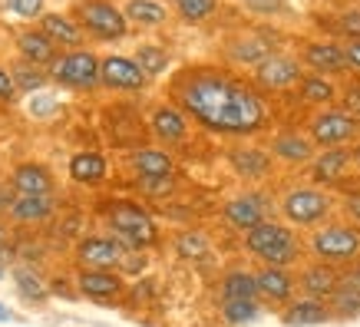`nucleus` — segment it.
<instances>
[{"mask_svg": "<svg viewBox=\"0 0 360 327\" xmlns=\"http://www.w3.org/2000/svg\"><path fill=\"white\" fill-rule=\"evenodd\" d=\"M172 103L188 120L215 136H258L268 129V106L258 86L221 66H186L169 83Z\"/></svg>", "mask_w": 360, "mask_h": 327, "instance_id": "obj_1", "label": "nucleus"}, {"mask_svg": "<svg viewBox=\"0 0 360 327\" xmlns=\"http://www.w3.org/2000/svg\"><path fill=\"white\" fill-rule=\"evenodd\" d=\"M241 245L258 264H274V268H291L307 255L297 229H291L288 222H278V218H268L248 235H241Z\"/></svg>", "mask_w": 360, "mask_h": 327, "instance_id": "obj_2", "label": "nucleus"}, {"mask_svg": "<svg viewBox=\"0 0 360 327\" xmlns=\"http://www.w3.org/2000/svg\"><path fill=\"white\" fill-rule=\"evenodd\" d=\"M334 208H338V202H334V195H330V188L314 186V182L284 188L281 198H278V212H281V218L297 231L321 229L324 222H330Z\"/></svg>", "mask_w": 360, "mask_h": 327, "instance_id": "obj_3", "label": "nucleus"}, {"mask_svg": "<svg viewBox=\"0 0 360 327\" xmlns=\"http://www.w3.org/2000/svg\"><path fill=\"white\" fill-rule=\"evenodd\" d=\"M304 248L314 262L350 268L354 262H360V229L350 222H324L307 235Z\"/></svg>", "mask_w": 360, "mask_h": 327, "instance_id": "obj_4", "label": "nucleus"}, {"mask_svg": "<svg viewBox=\"0 0 360 327\" xmlns=\"http://www.w3.org/2000/svg\"><path fill=\"white\" fill-rule=\"evenodd\" d=\"M106 229L116 241H120L126 251H142L153 248L159 241V225L155 218L146 212L142 205L129 202V198H120L106 208Z\"/></svg>", "mask_w": 360, "mask_h": 327, "instance_id": "obj_5", "label": "nucleus"}, {"mask_svg": "<svg viewBox=\"0 0 360 327\" xmlns=\"http://www.w3.org/2000/svg\"><path fill=\"white\" fill-rule=\"evenodd\" d=\"M70 13L83 27V33L99 44H116V40L129 37V20L120 4H112V0H77Z\"/></svg>", "mask_w": 360, "mask_h": 327, "instance_id": "obj_6", "label": "nucleus"}, {"mask_svg": "<svg viewBox=\"0 0 360 327\" xmlns=\"http://www.w3.org/2000/svg\"><path fill=\"white\" fill-rule=\"evenodd\" d=\"M307 136L317 149H344L360 139V120L344 106L314 109V116L307 120Z\"/></svg>", "mask_w": 360, "mask_h": 327, "instance_id": "obj_7", "label": "nucleus"}, {"mask_svg": "<svg viewBox=\"0 0 360 327\" xmlns=\"http://www.w3.org/2000/svg\"><path fill=\"white\" fill-rule=\"evenodd\" d=\"M99 63H103V56H96L89 46L63 50V53L53 60V66H50V79L66 89L93 93V89H99Z\"/></svg>", "mask_w": 360, "mask_h": 327, "instance_id": "obj_8", "label": "nucleus"}, {"mask_svg": "<svg viewBox=\"0 0 360 327\" xmlns=\"http://www.w3.org/2000/svg\"><path fill=\"white\" fill-rule=\"evenodd\" d=\"M268 218H271V202H268V195L258 192V188L235 192V195H229L225 205H221V222H225L231 231H241V235H248L251 229H258Z\"/></svg>", "mask_w": 360, "mask_h": 327, "instance_id": "obj_9", "label": "nucleus"}, {"mask_svg": "<svg viewBox=\"0 0 360 327\" xmlns=\"http://www.w3.org/2000/svg\"><path fill=\"white\" fill-rule=\"evenodd\" d=\"M304 63H301V56H291V53H281V50H274L268 60L251 70V79H255V86L258 89H268V93H284V89H295L301 86V79H304Z\"/></svg>", "mask_w": 360, "mask_h": 327, "instance_id": "obj_10", "label": "nucleus"}, {"mask_svg": "<svg viewBox=\"0 0 360 327\" xmlns=\"http://www.w3.org/2000/svg\"><path fill=\"white\" fill-rule=\"evenodd\" d=\"M99 86L110 89V93H142L149 86V77L132 56L110 53L99 63Z\"/></svg>", "mask_w": 360, "mask_h": 327, "instance_id": "obj_11", "label": "nucleus"}, {"mask_svg": "<svg viewBox=\"0 0 360 327\" xmlns=\"http://www.w3.org/2000/svg\"><path fill=\"white\" fill-rule=\"evenodd\" d=\"M129 251L112 235H86L77 245V264L89 271H120Z\"/></svg>", "mask_w": 360, "mask_h": 327, "instance_id": "obj_12", "label": "nucleus"}, {"mask_svg": "<svg viewBox=\"0 0 360 327\" xmlns=\"http://www.w3.org/2000/svg\"><path fill=\"white\" fill-rule=\"evenodd\" d=\"M301 63H304L307 73H317V77H340V73H350L347 70V56H344V44H334V40H307L301 46Z\"/></svg>", "mask_w": 360, "mask_h": 327, "instance_id": "obj_13", "label": "nucleus"}, {"mask_svg": "<svg viewBox=\"0 0 360 327\" xmlns=\"http://www.w3.org/2000/svg\"><path fill=\"white\" fill-rule=\"evenodd\" d=\"M225 162L241 182H264L274 172V155L262 146H231L225 153Z\"/></svg>", "mask_w": 360, "mask_h": 327, "instance_id": "obj_14", "label": "nucleus"}, {"mask_svg": "<svg viewBox=\"0 0 360 327\" xmlns=\"http://www.w3.org/2000/svg\"><path fill=\"white\" fill-rule=\"evenodd\" d=\"M354 172V155H350V149L344 146V149H317V155L311 159V165H307V175H311V182L314 186H340L347 175Z\"/></svg>", "mask_w": 360, "mask_h": 327, "instance_id": "obj_15", "label": "nucleus"}, {"mask_svg": "<svg viewBox=\"0 0 360 327\" xmlns=\"http://www.w3.org/2000/svg\"><path fill=\"white\" fill-rule=\"evenodd\" d=\"M258 295L268 304L288 307L297 297V274L291 268H274V264H258Z\"/></svg>", "mask_w": 360, "mask_h": 327, "instance_id": "obj_16", "label": "nucleus"}, {"mask_svg": "<svg viewBox=\"0 0 360 327\" xmlns=\"http://www.w3.org/2000/svg\"><path fill=\"white\" fill-rule=\"evenodd\" d=\"M297 291L304 297H317V301H330V295L338 291L340 284V268H334V264H324V262H311L301 264L297 268Z\"/></svg>", "mask_w": 360, "mask_h": 327, "instance_id": "obj_17", "label": "nucleus"}, {"mask_svg": "<svg viewBox=\"0 0 360 327\" xmlns=\"http://www.w3.org/2000/svg\"><path fill=\"white\" fill-rule=\"evenodd\" d=\"M268 153L284 165H311V159L317 155V146L311 142V136L301 129H281L274 132L268 142Z\"/></svg>", "mask_w": 360, "mask_h": 327, "instance_id": "obj_18", "label": "nucleus"}, {"mask_svg": "<svg viewBox=\"0 0 360 327\" xmlns=\"http://www.w3.org/2000/svg\"><path fill=\"white\" fill-rule=\"evenodd\" d=\"M13 46H17L20 60H27L33 66H44V70H50L53 60L60 56V46L40 27H20V30H13Z\"/></svg>", "mask_w": 360, "mask_h": 327, "instance_id": "obj_19", "label": "nucleus"}, {"mask_svg": "<svg viewBox=\"0 0 360 327\" xmlns=\"http://www.w3.org/2000/svg\"><path fill=\"white\" fill-rule=\"evenodd\" d=\"M7 186L17 192V195H53L56 192V179L53 172L40 162H20L11 169V179Z\"/></svg>", "mask_w": 360, "mask_h": 327, "instance_id": "obj_20", "label": "nucleus"}, {"mask_svg": "<svg viewBox=\"0 0 360 327\" xmlns=\"http://www.w3.org/2000/svg\"><path fill=\"white\" fill-rule=\"evenodd\" d=\"M129 169L139 182H153V179H172L175 175V159L165 149H155V146H142V149H132L129 153Z\"/></svg>", "mask_w": 360, "mask_h": 327, "instance_id": "obj_21", "label": "nucleus"}, {"mask_svg": "<svg viewBox=\"0 0 360 327\" xmlns=\"http://www.w3.org/2000/svg\"><path fill=\"white\" fill-rule=\"evenodd\" d=\"M77 291L83 297H89V301H116L126 291V278H122V271H89V268H79Z\"/></svg>", "mask_w": 360, "mask_h": 327, "instance_id": "obj_22", "label": "nucleus"}, {"mask_svg": "<svg viewBox=\"0 0 360 327\" xmlns=\"http://www.w3.org/2000/svg\"><path fill=\"white\" fill-rule=\"evenodd\" d=\"M188 126H192V120H188L175 103H162V106H155L153 113H149V132H153L159 142H169V146L186 139Z\"/></svg>", "mask_w": 360, "mask_h": 327, "instance_id": "obj_23", "label": "nucleus"}, {"mask_svg": "<svg viewBox=\"0 0 360 327\" xmlns=\"http://www.w3.org/2000/svg\"><path fill=\"white\" fill-rule=\"evenodd\" d=\"M37 27H40V30H44L56 46H60V53H63V50H79V46H83V40H86V33H83V27L73 20V13L46 11L44 17H40V23H37Z\"/></svg>", "mask_w": 360, "mask_h": 327, "instance_id": "obj_24", "label": "nucleus"}, {"mask_svg": "<svg viewBox=\"0 0 360 327\" xmlns=\"http://www.w3.org/2000/svg\"><path fill=\"white\" fill-rule=\"evenodd\" d=\"M274 53L271 40H264L262 33H241V37H231L229 46H225V60H229L231 66H255L262 63V60H268V56Z\"/></svg>", "mask_w": 360, "mask_h": 327, "instance_id": "obj_25", "label": "nucleus"}, {"mask_svg": "<svg viewBox=\"0 0 360 327\" xmlns=\"http://www.w3.org/2000/svg\"><path fill=\"white\" fill-rule=\"evenodd\" d=\"M281 321L288 327H317L334 321V311H330L328 301H317V297H304L297 295L288 307H281Z\"/></svg>", "mask_w": 360, "mask_h": 327, "instance_id": "obj_26", "label": "nucleus"}, {"mask_svg": "<svg viewBox=\"0 0 360 327\" xmlns=\"http://www.w3.org/2000/svg\"><path fill=\"white\" fill-rule=\"evenodd\" d=\"M56 215V198L53 195H17L13 198L7 218L17 225H40Z\"/></svg>", "mask_w": 360, "mask_h": 327, "instance_id": "obj_27", "label": "nucleus"}, {"mask_svg": "<svg viewBox=\"0 0 360 327\" xmlns=\"http://www.w3.org/2000/svg\"><path fill=\"white\" fill-rule=\"evenodd\" d=\"M66 172H70V179H73L77 186H99V182H106V175H110V162H106L103 153L86 149V153H73Z\"/></svg>", "mask_w": 360, "mask_h": 327, "instance_id": "obj_28", "label": "nucleus"}, {"mask_svg": "<svg viewBox=\"0 0 360 327\" xmlns=\"http://www.w3.org/2000/svg\"><path fill=\"white\" fill-rule=\"evenodd\" d=\"M219 301H262L255 271H248V268H229L219 281Z\"/></svg>", "mask_w": 360, "mask_h": 327, "instance_id": "obj_29", "label": "nucleus"}, {"mask_svg": "<svg viewBox=\"0 0 360 327\" xmlns=\"http://www.w3.org/2000/svg\"><path fill=\"white\" fill-rule=\"evenodd\" d=\"M122 13L129 27H142V30H155V27H165L172 11L165 7L162 0H126L122 4Z\"/></svg>", "mask_w": 360, "mask_h": 327, "instance_id": "obj_30", "label": "nucleus"}, {"mask_svg": "<svg viewBox=\"0 0 360 327\" xmlns=\"http://www.w3.org/2000/svg\"><path fill=\"white\" fill-rule=\"evenodd\" d=\"M328 304L334 311V321H354V317H360V284L347 271L340 274L338 291L330 295Z\"/></svg>", "mask_w": 360, "mask_h": 327, "instance_id": "obj_31", "label": "nucleus"}, {"mask_svg": "<svg viewBox=\"0 0 360 327\" xmlns=\"http://www.w3.org/2000/svg\"><path fill=\"white\" fill-rule=\"evenodd\" d=\"M297 93H301V99H304L307 106H334V99H338V83L330 77H317V73H304V79H301V86H297Z\"/></svg>", "mask_w": 360, "mask_h": 327, "instance_id": "obj_32", "label": "nucleus"}, {"mask_svg": "<svg viewBox=\"0 0 360 327\" xmlns=\"http://www.w3.org/2000/svg\"><path fill=\"white\" fill-rule=\"evenodd\" d=\"M11 77H13V83H17V93H20V96L40 93L44 86H50V83H53V79H50V70L27 63V60H20V56L11 63Z\"/></svg>", "mask_w": 360, "mask_h": 327, "instance_id": "obj_33", "label": "nucleus"}, {"mask_svg": "<svg viewBox=\"0 0 360 327\" xmlns=\"http://www.w3.org/2000/svg\"><path fill=\"white\" fill-rule=\"evenodd\" d=\"M11 274H13V284H17L20 297H27L30 304H40V301H46L50 288H46V281L37 271H33V268H27V264H17Z\"/></svg>", "mask_w": 360, "mask_h": 327, "instance_id": "obj_34", "label": "nucleus"}, {"mask_svg": "<svg viewBox=\"0 0 360 327\" xmlns=\"http://www.w3.org/2000/svg\"><path fill=\"white\" fill-rule=\"evenodd\" d=\"M172 248L179 258H186V262H205L208 251H212V241L202 235V231L188 229V231H179L172 241Z\"/></svg>", "mask_w": 360, "mask_h": 327, "instance_id": "obj_35", "label": "nucleus"}, {"mask_svg": "<svg viewBox=\"0 0 360 327\" xmlns=\"http://www.w3.org/2000/svg\"><path fill=\"white\" fill-rule=\"evenodd\" d=\"M132 60L146 70V77H149V79L169 73V66H172L169 50H162V46H155V44H139V46H136V53H132Z\"/></svg>", "mask_w": 360, "mask_h": 327, "instance_id": "obj_36", "label": "nucleus"}, {"mask_svg": "<svg viewBox=\"0 0 360 327\" xmlns=\"http://www.w3.org/2000/svg\"><path fill=\"white\" fill-rule=\"evenodd\" d=\"M219 314L229 327H245L251 321H258L262 301H219Z\"/></svg>", "mask_w": 360, "mask_h": 327, "instance_id": "obj_37", "label": "nucleus"}, {"mask_svg": "<svg viewBox=\"0 0 360 327\" xmlns=\"http://www.w3.org/2000/svg\"><path fill=\"white\" fill-rule=\"evenodd\" d=\"M172 7L182 23H205L219 13V0H172Z\"/></svg>", "mask_w": 360, "mask_h": 327, "instance_id": "obj_38", "label": "nucleus"}, {"mask_svg": "<svg viewBox=\"0 0 360 327\" xmlns=\"http://www.w3.org/2000/svg\"><path fill=\"white\" fill-rule=\"evenodd\" d=\"M4 11L11 13L13 20H23L33 27L46 13V0H4Z\"/></svg>", "mask_w": 360, "mask_h": 327, "instance_id": "obj_39", "label": "nucleus"}, {"mask_svg": "<svg viewBox=\"0 0 360 327\" xmlns=\"http://www.w3.org/2000/svg\"><path fill=\"white\" fill-rule=\"evenodd\" d=\"M238 4L248 13H255V17H284L291 11L288 0H238Z\"/></svg>", "mask_w": 360, "mask_h": 327, "instance_id": "obj_40", "label": "nucleus"}, {"mask_svg": "<svg viewBox=\"0 0 360 327\" xmlns=\"http://www.w3.org/2000/svg\"><path fill=\"white\" fill-rule=\"evenodd\" d=\"M17 99H20V93H17V83H13V77H11V66L0 63V103L11 106Z\"/></svg>", "mask_w": 360, "mask_h": 327, "instance_id": "obj_41", "label": "nucleus"}, {"mask_svg": "<svg viewBox=\"0 0 360 327\" xmlns=\"http://www.w3.org/2000/svg\"><path fill=\"white\" fill-rule=\"evenodd\" d=\"M338 27L344 40H360V11H344L338 17Z\"/></svg>", "mask_w": 360, "mask_h": 327, "instance_id": "obj_42", "label": "nucleus"}, {"mask_svg": "<svg viewBox=\"0 0 360 327\" xmlns=\"http://www.w3.org/2000/svg\"><path fill=\"white\" fill-rule=\"evenodd\" d=\"M344 215H347L350 225H357V229H360V188L344 195Z\"/></svg>", "mask_w": 360, "mask_h": 327, "instance_id": "obj_43", "label": "nucleus"}, {"mask_svg": "<svg viewBox=\"0 0 360 327\" xmlns=\"http://www.w3.org/2000/svg\"><path fill=\"white\" fill-rule=\"evenodd\" d=\"M344 56H347V70L360 77V40H344Z\"/></svg>", "mask_w": 360, "mask_h": 327, "instance_id": "obj_44", "label": "nucleus"}, {"mask_svg": "<svg viewBox=\"0 0 360 327\" xmlns=\"http://www.w3.org/2000/svg\"><path fill=\"white\" fill-rule=\"evenodd\" d=\"M175 186V175L172 179H153V182H139L142 192H149V195H169Z\"/></svg>", "mask_w": 360, "mask_h": 327, "instance_id": "obj_45", "label": "nucleus"}, {"mask_svg": "<svg viewBox=\"0 0 360 327\" xmlns=\"http://www.w3.org/2000/svg\"><path fill=\"white\" fill-rule=\"evenodd\" d=\"M344 109L354 113V116H360V83L347 86V93H344Z\"/></svg>", "mask_w": 360, "mask_h": 327, "instance_id": "obj_46", "label": "nucleus"}, {"mask_svg": "<svg viewBox=\"0 0 360 327\" xmlns=\"http://www.w3.org/2000/svg\"><path fill=\"white\" fill-rule=\"evenodd\" d=\"M13 198H17V192H13L11 186H4V182H0V215H4V212H11Z\"/></svg>", "mask_w": 360, "mask_h": 327, "instance_id": "obj_47", "label": "nucleus"}, {"mask_svg": "<svg viewBox=\"0 0 360 327\" xmlns=\"http://www.w3.org/2000/svg\"><path fill=\"white\" fill-rule=\"evenodd\" d=\"M350 155H354V169H360V139L350 146Z\"/></svg>", "mask_w": 360, "mask_h": 327, "instance_id": "obj_48", "label": "nucleus"}, {"mask_svg": "<svg viewBox=\"0 0 360 327\" xmlns=\"http://www.w3.org/2000/svg\"><path fill=\"white\" fill-rule=\"evenodd\" d=\"M347 274H350V278H354V281L360 284V262H354V264H350V268H347Z\"/></svg>", "mask_w": 360, "mask_h": 327, "instance_id": "obj_49", "label": "nucleus"}, {"mask_svg": "<svg viewBox=\"0 0 360 327\" xmlns=\"http://www.w3.org/2000/svg\"><path fill=\"white\" fill-rule=\"evenodd\" d=\"M4 241H7V225L0 222V248H4Z\"/></svg>", "mask_w": 360, "mask_h": 327, "instance_id": "obj_50", "label": "nucleus"}, {"mask_svg": "<svg viewBox=\"0 0 360 327\" xmlns=\"http://www.w3.org/2000/svg\"><path fill=\"white\" fill-rule=\"evenodd\" d=\"M0 321H11V311H7L4 304H0Z\"/></svg>", "mask_w": 360, "mask_h": 327, "instance_id": "obj_51", "label": "nucleus"}, {"mask_svg": "<svg viewBox=\"0 0 360 327\" xmlns=\"http://www.w3.org/2000/svg\"><path fill=\"white\" fill-rule=\"evenodd\" d=\"M4 274H7V262H4V258H0V278H4Z\"/></svg>", "mask_w": 360, "mask_h": 327, "instance_id": "obj_52", "label": "nucleus"}, {"mask_svg": "<svg viewBox=\"0 0 360 327\" xmlns=\"http://www.w3.org/2000/svg\"><path fill=\"white\" fill-rule=\"evenodd\" d=\"M56 4H77V0H56Z\"/></svg>", "mask_w": 360, "mask_h": 327, "instance_id": "obj_53", "label": "nucleus"}, {"mask_svg": "<svg viewBox=\"0 0 360 327\" xmlns=\"http://www.w3.org/2000/svg\"><path fill=\"white\" fill-rule=\"evenodd\" d=\"M357 120H360V116H357Z\"/></svg>", "mask_w": 360, "mask_h": 327, "instance_id": "obj_54", "label": "nucleus"}]
</instances>
